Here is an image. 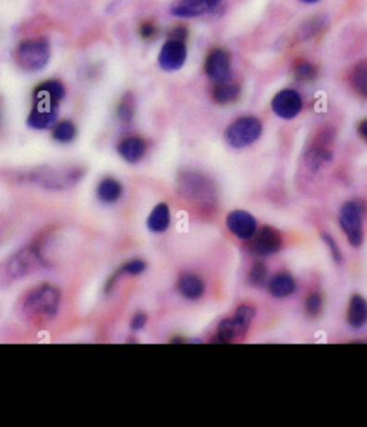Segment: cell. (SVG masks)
I'll use <instances>...</instances> for the list:
<instances>
[{"label": "cell", "instance_id": "5b68a950", "mask_svg": "<svg viewBox=\"0 0 367 427\" xmlns=\"http://www.w3.org/2000/svg\"><path fill=\"white\" fill-rule=\"evenodd\" d=\"M262 123L255 117H243L226 131V141L233 148H245L261 137Z\"/></svg>", "mask_w": 367, "mask_h": 427}, {"label": "cell", "instance_id": "2e32d148", "mask_svg": "<svg viewBox=\"0 0 367 427\" xmlns=\"http://www.w3.org/2000/svg\"><path fill=\"white\" fill-rule=\"evenodd\" d=\"M178 291L187 300H198L204 293V283L202 279L194 274H185L178 281Z\"/></svg>", "mask_w": 367, "mask_h": 427}, {"label": "cell", "instance_id": "836d02e7", "mask_svg": "<svg viewBox=\"0 0 367 427\" xmlns=\"http://www.w3.org/2000/svg\"><path fill=\"white\" fill-rule=\"evenodd\" d=\"M302 3H306V4H313V3H318V0H300Z\"/></svg>", "mask_w": 367, "mask_h": 427}, {"label": "cell", "instance_id": "ffe728a7", "mask_svg": "<svg viewBox=\"0 0 367 427\" xmlns=\"http://www.w3.org/2000/svg\"><path fill=\"white\" fill-rule=\"evenodd\" d=\"M240 95V87L228 81L217 83L214 89V99L219 105H228L235 102Z\"/></svg>", "mask_w": 367, "mask_h": 427}, {"label": "cell", "instance_id": "d6a6232c", "mask_svg": "<svg viewBox=\"0 0 367 427\" xmlns=\"http://www.w3.org/2000/svg\"><path fill=\"white\" fill-rule=\"evenodd\" d=\"M359 133L365 141L367 142V119L362 121L359 126Z\"/></svg>", "mask_w": 367, "mask_h": 427}, {"label": "cell", "instance_id": "52a82bcc", "mask_svg": "<svg viewBox=\"0 0 367 427\" xmlns=\"http://www.w3.org/2000/svg\"><path fill=\"white\" fill-rule=\"evenodd\" d=\"M365 206L360 201H351L346 203L341 209L340 225L347 235V240L354 247H360L363 242V217Z\"/></svg>", "mask_w": 367, "mask_h": 427}, {"label": "cell", "instance_id": "5bb4252c", "mask_svg": "<svg viewBox=\"0 0 367 427\" xmlns=\"http://www.w3.org/2000/svg\"><path fill=\"white\" fill-rule=\"evenodd\" d=\"M118 152L122 158L129 163H137L146 153V143L138 137H129L123 139L118 146Z\"/></svg>", "mask_w": 367, "mask_h": 427}, {"label": "cell", "instance_id": "7402d4cb", "mask_svg": "<svg viewBox=\"0 0 367 427\" xmlns=\"http://www.w3.org/2000/svg\"><path fill=\"white\" fill-rule=\"evenodd\" d=\"M351 84L357 93L367 98V62H362L354 69Z\"/></svg>", "mask_w": 367, "mask_h": 427}, {"label": "cell", "instance_id": "e0dca14e", "mask_svg": "<svg viewBox=\"0 0 367 427\" xmlns=\"http://www.w3.org/2000/svg\"><path fill=\"white\" fill-rule=\"evenodd\" d=\"M269 293L276 298H286L296 291V282L291 274H276L269 282Z\"/></svg>", "mask_w": 367, "mask_h": 427}, {"label": "cell", "instance_id": "8fae6325", "mask_svg": "<svg viewBox=\"0 0 367 427\" xmlns=\"http://www.w3.org/2000/svg\"><path fill=\"white\" fill-rule=\"evenodd\" d=\"M221 0H177L172 6V14L180 18H194L214 11Z\"/></svg>", "mask_w": 367, "mask_h": 427}, {"label": "cell", "instance_id": "9c48e42d", "mask_svg": "<svg viewBox=\"0 0 367 427\" xmlns=\"http://www.w3.org/2000/svg\"><path fill=\"white\" fill-rule=\"evenodd\" d=\"M272 110L281 118L292 119L301 112V97L292 89L281 90L280 93L274 95V100H272Z\"/></svg>", "mask_w": 367, "mask_h": 427}, {"label": "cell", "instance_id": "d4e9b609", "mask_svg": "<svg viewBox=\"0 0 367 427\" xmlns=\"http://www.w3.org/2000/svg\"><path fill=\"white\" fill-rule=\"evenodd\" d=\"M267 281V269L263 263L258 262L250 272V282L256 287H262Z\"/></svg>", "mask_w": 367, "mask_h": 427}, {"label": "cell", "instance_id": "6da1fadb", "mask_svg": "<svg viewBox=\"0 0 367 427\" xmlns=\"http://www.w3.org/2000/svg\"><path fill=\"white\" fill-rule=\"evenodd\" d=\"M66 94L59 81H47L34 90L33 108L28 117V126L43 131L53 127L58 118V105Z\"/></svg>", "mask_w": 367, "mask_h": 427}, {"label": "cell", "instance_id": "277c9868", "mask_svg": "<svg viewBox=\"0 0 367 427\" xmlns=\"http://www.w3.org/2000/svg\"><path fill=\"white\" fill-rule=\"evenodd\" d=\"M50 58V45L45 39L37 38L25 40L18 47V66L22 71L34 73L43 69L48 64Z\"/></svg>", "mask_w": 367, "mask_h": 427}, {"label": "cell", "instance_id": "f546056e", "mask_svg": "<svg viewBox=\"0 0 367 427\" xmlns=\"http://www.w3.org/2000/svg\"><path fill=\"white\" fill-rule=\"evenodd\" d=\"M324 241L326 242V245L329 246L330 252L332 255L334 261L336 262H341L342 261V255H341L340 248L336 245V242L334 241V238L329 235H322Z\"/></svg>", "mask_w": 367, "mask_h": 427}, {"label": "cell", "instance_id": "ba28073f", "mask_svg": "<svg viewBox=\"0 0 367 427\" xmlns=\"http://www.w3.org/2000/svg\"><path fill=\"white\" fill-rule=\"evenodd\" d=\"M187 58V48L182 40L170 39L159 53V66L167 71L181 69Z\"/></svg>", "mask_w": 367, "mask_h": 427}, {"label": "cell", "instance_id": "7c38bea8", "mask_svg": "<svg viewBox=\"0 0 367 427\" xmlns=\"http://www.w3.org/2000/svg\"><path fill=\"white\" fill-rule=\"evenodd\" d=\"M282 235L272 227H263L252 243V251L260 256H271L279 252L282 247Z\"/></svg>", "mask_w": 367, "mask_h": 427}, {"label": "cell", "instance_id": "4dcf8cb0", "mask_svg": "<svg viewBox=\"0 0 367 427\" xmlns=\"http://www.w3.org/2000/svg\"><path fill=\"white\" fill-rule=\"evenodd\" d=\"M147 323V315L144 312H137L132 318L131 327L134 331L142 329Z\"/></svg>", "mask_w": 367, "mask_h": 427}, {"label": "cell", "instance_id": "603a6c76", "mask_svg": "<svg viewBox=\"0 0 367 427\" xmlns=\"http://www.w3.org/2000/svg\"><path fill=\"white\" fill-rule=\"evenodd\" d=\"M238 337L237 334L236 327L233 324L232 318H226L223 321H221L219 324V329H217V334H216V340L214 342H219V344H228L232 342Z\"/></svg>", "mask_w": 367, "mask_h": 427}, {"label": "cell", "instance_id": "d6986e66", "mask_svg": "<svg viewBox=\"0 0 367 427\" xmlns=\"http://www.w3.org/2000/svg\"><path fill=\"white\" fill-rule=\"evenodd\" d=\"M123 188L122 185L117 180L113 178H105L103 181L99 183L97 194L102 202L115 203L121 198Z\"/></svg>", "mask_w": 367, "mask_h": 427}, {"label": "cell", "instance_id": "3957f363", "mask_svg": "<svg viewBox=\"0 0 367 427\" xmlns=\"http://www.w3.org/2000/svg\"><path fill=\"white\" fill-rule=\"evenodd\" d=\"M61 305V292L54 286L43 285L28 292L22 311L28 318L54 317Z\"/></svg>", "mask_w": 367, "mask_h": 427}, {"label": "cell", "instance_id": "44dd1931", "mask_svg": "<svg viewBox=\"0 0 367 427\" xmlns=\"http://www.w3.org/2000/svg\"><path fill=\"white\" fill-rule=\"evenodd\" d=\"M255 315L256 312L251 306L238 307L235 316L232 317L238 337H243L247 334V331L250 329L252 320L255 318Z\"/></svg>", "mask_w": 367, "mask_h": 427}, {"label": "cell", "instance_id": "30bf717a", "mask_svg": "<svg viewBox=\"0 0 367 427\" xmlns=\"http://www.w3.org/2000/svg\"><path fill=\"white\" fill-rule=\"evenodd\" d=\"M227 227L232 235L247 241L251 240L256 233L257 222L252 214L246 211H233L227 217Z\"/></svg>", "mask_w": 367, "mask_h": 427}, {"label": "cell", "instance_id": "7a4b0ae2", "mask_svg": "<svg viewBox=\"0 0 367 427\" xmlns=\"http://www.w3.org/2000/svg\"><path fill=\"white\" fill-rule=\"evenodd\" d=\"M43 264L38 250L33 246L24 247L16 255L0 263V286L11 285L35 272Z\"/></svg>", "mask_w": 367, "mask_h": 427}, {"label": "cell", "instance_id": "f1b7e54d", "mask_svg": "<svg viewBox=\"0 0 367 427\" xmlns=\"http://www.w3.org/2000/svg\"><path fill=\"white\" fill-rule=\"evenodd\" d=\"M118 115L123 122L131 121L132 117H133V105L128 97H124V99L122 100L120 108H118Z\"/></svg>", "mask_w": 367, "mask_h": 427}, {"label": "cell", "instance_id": "8992f818", "mask_svg": "<svg viewBox=\"0 0 367 427\" xmlns=\"http://www.w3.org/2000/svg\"><path fill=\"white\" fill-rule=\"evenodd\" d=\"M83 172L79 168L55 170V168H38L29 175V180L39 186L49 189H62L76 185L82 178Z\"/></svg>", "mask_w": 367, "mask_h": 427}, {"label": "cell", "instance_id": "ac0fdd59", "mask_svg": "<svg viewBox=\"0 0 367 427\" xmlns=\"http://www.w3.org/2000/svg\"><path fill=\"white\" fill-rule=\"evenodd\" d=\"M170 209L165 203H159L154 207L152 214H149L147 221V227L154 233H162L170 227Z\"/></svg>", "mask_w": 367, "mask_h": 427}, {"label": "cell", "instance_id": "83f0119b", "mask_svg": "<svg viewBox=\"0 0 367 427\" xmlns=\"http://www.w3.org/2000/svg\"><path fill=\"white\" fill-rule=\"evenodd\" d=\"M296 76L301 81H313V78L316 77V71L310 63H301L298 64L296 69Z\"/></svg>", "mask_w": 367, "mask_h": 427}, {"label": "cell", "instance_id": "cb8c5ba5", "mask_svg": "<svg viewBox=\"0 0 367 427\" xmlns=\"http://www.w3.org/2000/svg\"><path fill=\"white\" fill-rule=\"evenodd\" d=\"M76 136H77V128L71 121L58 123L53 131V138L59 143H71Z\"/></svg>", "mask_w": 367, "mask_h": 427}, {"label": "cell", "instance_id": "484cf974", "mask_svg": "<svg viewBox=\"0 0 367 427\" xmlns=\"http://www.w3.org/2000/svg\"><path fill=\"white\" fill-rule=\"evenodd\" d=\"M322 310V298L320 293H313L310 295L306 301V311L310 316H318V313Z\"/></svg>", "mask_w": 367, "mask_h": 427}, {"label": "cell", "instance_id": "4316f807", "mask_svg": "<svg viewBox=\"0 0 367 427\" xmlns=\"http://www.w3.org/2000/svg\"><path fill=\"white\" fill-rule=\"evenodd\" d=\"M146 269V262H143L142 259H132L129 262L124 263L122 266L120 274H131V276H137L142 274Z\"/></svg>", "mask_w": 367, "mask_h": 427}, {"label": "cell", "instance_id": "9a60e30c", "mask_svg": "<svg viewBox=\"0 0 367 427\" xmlns=\"http://www.w3.org/2000/svg\"><path fill=\"white\" fill-rule=\"evenodd\" d=\"M347 322L354 329H361L367 323V301L361 296L351 298L347 311Z\"/></svg>", "mask_w": 367, "mask_h": 427}, {"label": "cell", "instance_id": "4fadbf2b", "mask_svg": "<svg viewBox=\"0 0 367 427\" xmlns=\"http://www.w3.org/2000/svg\"><path fill=\"white\" fill-rule=\"evenodd\" d=\"M204 71L214 82L227 81L230 77L231 63L225 50H212L206 59Z\"/></svg>", "mask_w": 367, "mask_h": 427}, {"label": "cell", "instance_id": "1f68e13d", "mask_svg": "<svg viewBox=\"0 0 367 427\" xmlns=\"http://www.w3.org/2000/svg\"><path fill=\"white\" fill-rule=\"evenodd\" d=\"M139 32H141V35H142L143 39L153 38L156 33H157L156 27H154L152 23H143Z\"/></svg>", "mask_w": 367, "mask_h": 427}]
</instances>
